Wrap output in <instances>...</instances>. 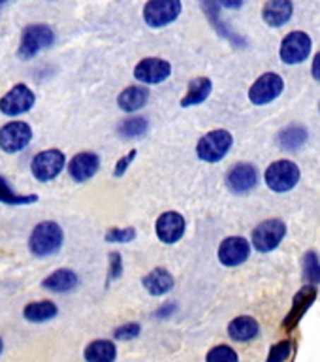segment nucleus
<instances>
[{
    "mask_svg": "<svg viewBox=\"0 0 320 362\" xmlns=\"http://www.w3.org/2000/svg\"><path fill=\"white\" fill-rule=\"evenodd\" d=\"M62 242H64V234L61 226L55 221H44L34 226L28 247L36 257H49L62 247Z\"/></svg>",
    "mask_w": 320,
    "mask_h": 362,
    "instance_id": "nucleus-1",
    "label": "nucleus"
},
{
    "mask_svg": "<svg viewBox=\"0 0 320 362\" xmlns=\"http://www.w3.org/2000/svg\"><path fill=\"white\" fill-rule=\"evenodd\" d=\"M53 42H55L53 28L45 23H34V25L23 28L21 44H19L17 55L27 61V59L38 55L40 51L47 49Z\"/></svg>",
    "mask_w": 320,
    "mask_h": 362,
    "instance_id": "nucleus-2",
    "label": "nucleus"
},
{
    "mask_svg": "<svg viewBox=\"0 0 320 362\" xmlns=\"http://www.w3.org/2000/svg\"><path fill=\"white\" fill-rule=\"evenodd\" d=\"M232 144H234V138H232L228 130H211V132L200 138L196 146V155L198 158H202L203 163H219L228 155V151L232 149Z\"/></svg>",
    "mask_w": 320,
    "mask_h": 362,
    "instance_id": "nucleus-3",
    "label": "nucleus"
},
{
    "mask_svg": "<svg viewBox=\"0 0 320 362\" xmlns=\"http://www.w3.org/2000/svg\"><path fill=\"white\" fill-rule=\"evenodd\" d=\"M264 180L266 185L270 187L273 192L292 191L300 181L298 164L292 163V160H288V158L275 160V163H271L270 166H268V170H266Z\"/></svg>",
    "mask_w": 320,
    "mask_h": 362,
    "instance_id": "nucleus-4",
    "label": "nucleus"
},
{
    "mask_svg": "<svg viewBox=\"0 0 320 362\" xmlns=\"http://www.w3.org/2000/svg\"><path fill=\"white\" fill-rule=\"evenodd\" d=\"M181 0H147L143 6V21L151 28L168 27L181 16Z\"/></svg>",
    "mask_w": 320,
    "mask_h": 362,
    "instance_id": "nucleus-5",
    "label": "nucleus"
},
{
    "mask_svg": "<svg viewBox=\"0 0 320 362\" xmlns=\"http://www.w3.org/2000/svg\"><path fill=\"white\" fill-rule=\"evenodd\" d=\"M285 236H287V225H285V221L266 219L253 230L251 242H253L254 249L259 253H270V251L279 247V243L283 242Z\"/></svg>",
    "mask_w": 320,
    "mask_h": 362,
    "instance_id": "nucleus-6",
    "label": "nucleus"
},
{
    "mask_svg": "<svg viewBox=\"0 0 320 362\" xmlns=\"http://www.w3.org/2000/svg\"><path fill=\"white\" fill-rule=\"evenodd\" d=\"M311 47H313V42L309 34L304 30H294L283 38L279 57L285 64H300L311 55Z\"/></svg>",
    "mask_w": 320,
    "mask_h": 362,
    "instance_id": "nucleus-7",
    "label": "nucleus"
},
{
    "mask_svg": "<svg viewBox=\"0 0 320 362\" xmlns=\"http://www.w3.org/2000/svg\"><path fill=\"white\" fill-rule=\"evenodd\" d=\"M285 89V81L279 74L266 72L262 74L249 89V100L253 102L254 106H266L270 102L277 100Z\"/></svg>",
    "mask_w": 320,
    "mask_h": 362,
    "instance_id": "nucleus-8",
    "label": "nucleus"
},
{
    "mask_svg": "<svg viewBox=\"0 0 320 362\" xmlns=\"http://www.w3.org/2000/svg\"><path fill=\"white\" fill-rule=\"evenodd\" d=\"M66 166V157L59 149H45L38 153L30 163V172L38 181H51Z\"/></svg>",
    "mask_w": 320,
    "mask_h": 362,
    "instance_id": "nucleus-9",
    "label": "nucleus"
},
{
    "mask_svg": "<svg viewBox=\"0 0 320 362\" xmlns=\"http://www.w3.org/2000/svg\"><path fill=\"white\" fill-rule=\"evenodd\" d=\"M316 296H319V288H316V285H309V283L294 294L292 308L287 313V317L283 319V330L285 332H292L294 328L298 327L305 313L311 310V305L316 302Z\"/></svg>",
    "mask_w": 320,
    "mask_h": 362,
    "instance_id": "nucleus-10",
    "label": "nucleus"
},
{
    "mask_svg": "<svg viewBox=\"0 0 320 362\" xmlns=\"http://www.w3.org/2000/svg\"><path fill=\"white\" fill-rule=\"evenodd\" d=\"M36 96L25 83L13 85L2 98H0V112L8 117H16L21 113H27L34 106Z\"/></svg>",
    "mask_w": 320,
    "mask_h": 362,
    "instance_id": "nucleus-11",
    "label": "nucleus"
},
{
    "mask_svg": "<svg viewBox=\"0 0 320 362\" xmlns=\"http://www.w3.org/2000/svg\"><path fill=\"white\" fill-rule=\"evenodd\" d=\"M172 74V64L160 57L141 59L134 68V78L146 85H158L166 81Z\"/></svg>",
    "mask_w": 320,
    "mask_h": 362,
    "instance_id": "nucleus-12",
    "label": "nucleus"
},
{
    "mask_svg": "<svg viewBox=\"0 0 320 362\" xmlns=\"http://www.w3.org/2000/svg\"><path fill=\"white\" fill-rule=\"evenodd\" d=\"M32 140V130L23 121H11L0 129V149L6 153H17L25 149Z\"/></svg>",
    "mask_w": 320,
    "mask_h": 362,
    "instance_id": "nucleus-13",
    "label": "nucleus"
},
{
    "mask_svg": "<svg viewBox=\"0 0 320 362\" xmlns=\"http://www.w3.org/2000/svg\"><path fill=\"white\" fill-rule=\"evenodd\" d=\"M259 185V172L251 163L234 164L226 174V187L234 194H247Z\"/></svg>",
    "mask_w": 320,
    "mask_h": 362,
    "instance_id": "nucleus-14",
    "label": "nucleus"
},
{
    "mask_svg": "<svg viewBox=\"0 0 320 362\" xmlns=\"http://www.w3.org/2000/svg\"><path fill=\"white\" fill-rule=\"evenodd\" d=\"M251 255V245L243 236H228L225 238L219 245L217 257L219 262L226 268H236L243 264Z\"/></svg>",
    "mask_w": 320,
    "mask_h": 362,
    "instance_id": "nucleus-15",
    "label": "nucleus"
},
{
    "mask_svg": "<svg viewBox=\"0 0 320 362\" xmlns=\"http://www.w3.org/2000/svg\"><path fill=\"white\" fill-rule=\"evenodd\" d=\"M200 8H202V11L206 13V17H208V21L211 23V27H213V30L217 34H219L220 38L228 40L232 45H237V47H243L245 45V38H242L239 34L234 33L226 23H223V19H220V0H200Z\"/></svg>",
    "mask_w": 320,
    "mask_h": 362,
    "instance_id": "nucleus-16",
    "label": "nucleus"
},
{
    "mask_svg": "<svg viewBox=\"0 0 320 362\" xmlns=\"http://www.w3.org/2000/svg\"><path fill=\"white\" fill-rule=\"evenodd\" d=\"M185 217L177 211H166L157 219L155 223V230H157L158 240L162 243H172L179 242L183 234H185Z\"/></svg>",
    "mask_w": 320,
    "mask_h": 362,
    "instance_id": "nucleus-17",
    "label": "nucleus"
},
{
    "mask_svg": "<svg viewBox=\"0 0 320 362\" xmlns=\"http://www.w3.org/2000/svg\"><path fill=\"white\" fill-rule=\"evenodd\" d=\"M98 168H100V157L93 151L78 153L76 157H72L70 164H68L70 177L73 181H79V183L90 180L98 172Z\"/></svg>",
    "mask_w": 320,
    "mask_h": 362,
    "instance_id": "nucleus-18",
    "label": "nucleus"
},
{
    "mask_svg": "<svg viewBox=\"0 0 320 362\" xmlns=\"http://www.w3.org/2000/svg\"><path fill=\"white\" fill-rule=\"evenodd\" d=\"M294 13L292 0H268L262 8V19L268 27H285Z\"/></svg>",
    "mask_w": 320,
    "mask_h": 362,
    "instance_id": "nucleus-19",
    "label": "nucleus"
},
{
    "mask_svg": "<svg viewBox=\"0 0 320 362\" xmlns=\"http://www.w3.org/2000/svg\"><path fill=\"white\" fill-rule=\"evenodd\" d=\"M141 285L151 296H164L174 288L175 279L166 268H155L141 279Z\"/></svg>",
    "mask_w": 320,
    "mask_h": 362,
    "instance_id": "nucleus-20",
    "label": "nucleus"
},
{
    "mask_svg": "<svg viewBox=\"0 0 320 362\" xmlns=\"http://www.w3.org/2000/svg\"><path fill=\"white\" fill-rule=\"evenodd\" d=\"M260 334V325L259 321L251 315H239L236 319H232L230 325H228V336H230L234 341H239V344H245V341H251Z\"/></svg>",
    "mask_w": 320,
    "mask_h": 362,
    "instance_id": "nucleus-21",
    "label": "nucleus"
},
{
    "mask_svg": "<svg viewBox=\"0 0 320 362\" xmlns=\"http://www.w3.org/2000/svg\"><path fill=\"white\" fill-rule=\"evenodd\" d=\"M79 277L73 270H68V268H61V270H55L53 274L45 277L42 287L47 288V291H53V293H70L73 288L78 287Z\"/></svg>",
    "mask_w": 320,
    "mask_h": 362,
    "instance_id": "nucleus-22",
    "label": "nucleus"
},
{
    "mask_svg": "<svg viewBox=\"0 0 320 362\" xmlns=\"http://www.w3.org/2000/svg\"><path fill=\"white\" fill-rule=\"evenodd\" d=\"M147 100H149V89L141 87V85H130L117 96L119 107L126 113L141 110L147 104Z\"/></svg>",
    "mask_w": 320,
    "mask_h": 362,
    "instance_id": "nucleus-23",
    "label": "nucleus"
},
{
    "mask_svg": "<svg viewBox=\"0 0 320 362\" xmlns=\"http://www.w3.org/2000/svg\"><path fill=\"white\" fill-rule=\"evenodd\" d=\"M211 90H213V83H211V79L209 78H200L192 79L189 87H186V95L181 98V106L183 107H192L198 106V104H202L209 98L211 95Z\"/></svg>",
    "mask_w": 320,
    "mask_h": 362,
    "instance_id": "nucleus-24",
    "label": "nucleus"
},
{
    "mask_svg": "<svg viewBox=\"0 0 320 362\" xmlns=\"http://www.w3.org/2000/svg\"><path fill=\"white\" fill-rule=\"evenodd\" d=\"M83 356L87 362H115L117 347L112 339H95L85 347Z\"/></svg>",
    "mask_w": 320,
    "mask_h": 362,
    "instance_id": "nucleus-25",
    "label": "nucleus"
},
{
    "mask_svg": "<svg viewBox=\"0 0 320 362\" xmlns=\"http://www.w3.org/2000/svg\"><path fill=\"white\" fill-rule=\"evenodd\" d=\"M307 141V129L302 124H288L277 136V144L285 151H298Z\"/></svg>",
    "mask_w": 320,
    "mask_h": 362,
    "instance_id": "nucleus-26",
    "label": "nucleus"
},
{
    "mask_svg": "<svg viewBox=\"0 0 320 362\" xmlns=\"http://www.w3.org/2000/svg\"><path fill=\"white\" fill-rule=\"evenodd\" d=\"M59 313V308H57L55 302L51 300H40V302H30V304L23 310V315L25 319L30 322H45L51 321L53 317H57Z\"/></svg>",
    "mask_w": 320,
    "mask_h": 362,
    "instance_id": "nucleus-27",
    "label": "nucleus"
},
{
    "mask_svg": "<svg viewBox=\"0 0 320 362\" xmlns=\"http://www.w3.org/2000/svg\"><path fill=\"white\" fill-rule=\"evenodd\" d=\"M149 130V123L146 117H129L117 127V132L121 138H140Z\"/></svg>",
    "mask_w": 320,
    "mask_h": 362,
    "instance_id": "nucleus-28",
    "label": "nucleus"
},
{
    "mask_svg": "<svg viewBox=\"0 0 320 362\" xmlns=\"http://www.w3.org/2000/svg\"><path fill=\"white\" fill-rule=\"evenodd\" d=\"M305 281L309 285H320V259L315 251H307L302 260Z\"/></svg>",
    "mask_w": 320,
    "mask_h": 362,
    "instance_id": "nucleus-29",
    "label": "nucleus"
},
{
    "mask_svg": "<svg viewBox=\"0 0 320 362\" xmlns=\"http://www.w3.org/2000/svg\"><path fill=\"white\" fill-rule=\"evenodd\" d=\"M206 362H239V356L230 345L219 344L208 351Z\"/></svg>",
    "mask_w": 320,
    "mask_h": 362,
    "instance_id": "nucleus-30",
    "label": "nucleus"
},
{
    "mask_svg": "<svg viewBox=\"0 0 320 362\" xmlns=\"http://www.w3.org/2000/svg\"><path fill=\"white\" fill-rule=\"evenodd\" d=\"M38 200L36 194H27V197H23V194H16V192L11 191L10 185L6 183L4 177H0V202L2 204H32Z\"/></svg>",
    "mask_w": 320,
    "mask_h": 362,
    "instance_id": "nucleus-31",
    "label": "nucleus"
},
{
    "mask_svg": "<svg viewBox=\"0 0 320 362\" xmlns=\"http://www.w3.org/2000/svg\"><path fill=\"white\" fill-rule=\"evenodd\" d=\"M290 353H292V341L290 339H281L275 345H271L266 362H287Z\"/></svg>",
    "mask_w": 320,
    "mask_h": 362,
    "instance_id": "nucleus-32",
    "label": "nucleus"
},
{
    "mask_svg": "<svg viewBox=\"0 0 320 362\" xmlns=\"http://www.w3.org/2000/svg\"><path fill=\"white\" fill-rule=\"evenodd\" d=\"M136 238V228L132 226H123V228H119V226H113L109 230L106 232V242L109 243H129L132 242Z\"/></svg>",
    "mask_w": 320,
    "mask_h": 362,
    "instance_id": "nucleus-33",
    "label": "nucleus"
},
{
    "mask_svg": "<svg viewBox=\"0 0 320 362\" xmlns=\"http://www.w3.org/2000/svg\"><path fill=\"white\" fill-rule=\"evenodd\" d=\"M141 332L140 322H124L121 327H117L113 330V338L119 339V341H130V339L138 338Z\"/></svg>",
    "mask_w": 320,
    "mask_h": 362,
    "instance_id": "nucleus-34",
    "label": "nucleus"
},
{
    "mask_svg": "<svg viewBox=\"0 0 320 362\" xmlns=\"http://www.w3.org/2000/svg\"><path fill=\"white\" fill-rule=\"evenodd\" d=\"M136 155H138V151H136V149H132V151L126 153L124 157L119 158L117 164H115V170H113V175H115V177H121V175L126 174V170H129L130 164L134 163Z\"/></svg>",
    "mask_w": 320,
    "mask_h": 362,
    "instance_id": "nucleus-35",
    "label": "nucleus"
},
{
    "mask_svg": "<svg viewBox=\"0 0 320 362\" xmlns=\"http://www.w3.org/2000/svg\"><path fill=\"white\" fill-rule=\"evenodd\" d=\"M123 274V259L119 253L109 255V281L113 279H119Z\"/></svg>",
    "mask_w": 320,
    "mask_h": 362,
    "instance_id": "nucleus-36",
    "label": "nucleus"
},
{
    "mask_svg": "<svg viewBox=\"0 0 320 362\" xmlns=\"http://www.w3.org/2000/svg\"><path fill=\"white\" fill-rule=\"evenodd\" d=\"M177 311V304L175 302H170V304H164L160 305L157 311H155V317L157 319H168V317H172Z\"/></svg>",
    "mask_w": 320,
    "mask_h": 362,
    "instance_id": "nucleus-37",
    "label": "nucleus"
},
{
    "mask_svg": "<svg viewBox=\"0 0 320 362\" xmlns=\"http://www.w3.org/2000/svg\"><path fill=\"white\" fill-rule=\"evenodd\" d=\"M311 74H313V78H315L316 81H320V51L315 55V59H313V64H311Z\"/></svg>",
    "mask_w": 320,
    "mask_h": 362,
    "instance_id": "nucleus-38",
    "label": "nucleus"
},
{
    "mask_svg": "<svg viewBox=\"0 0 320 362\" xmlns=\"http://www.w3.org/2000/svg\"><path fill=\"white\" fill-rule=\"evenodd\" d=\"M220 6L228 8V10H239L243 6V0H220Z\"/></svg>",
    "mask_w": 320,
    "mask_h": 362,
    "instance_id": "nucleus-39",
    "label": "nucleus"
},
{
    "mask_svg": "<svg viewBox=\"0 0 320 362\" xmlns=\"http://www.w3.org/2000/svg\"><path fill=\"white\" fill-rule=\"evenodd\" d=\"M6 2H10V0H0V6H4Z\"/></svg>",
    "mask_w": 320,
    "mask_h": 362,
    "instance_id": "nucleus-40",
    "label": "nucleus"
},
{
    "mask_svg": "<svg viewBox=\"0 0 320 362\" xmlns=\"http://www.w3.org/2000/svg\"><path fill=\"white\" fill-rule=\"evenodd\" d=\"M2 347H4V344H2V339H0V353H2Z\"/></svg>",
    "mask_w": 320,
    "mask_h": 362,
    "instance_id": "nucleus-41",
    "label": "nucleus"
},
{
    "mask_svg": "<svg viewBox=\"0 0 320 362\" xmlns=\"http://www.w3.org/2000/svg\"><path fill=\"white\" fill-rule=\"evenodd\" d=\"M319 110H320V104H319Z\"/></svg>",
    "mask_w": 320,
    "mask_h": 362,
    "instance_id": "nucleus-42",
    "label": "nucleus"
}]
</instances>
